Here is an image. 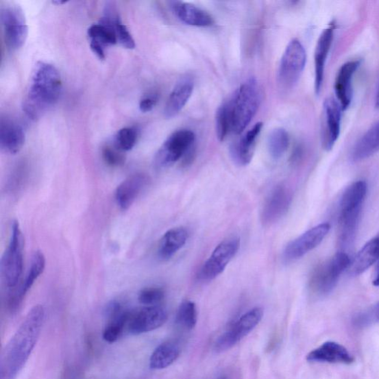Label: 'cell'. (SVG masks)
I'll list each match as a JSON object with an SVG mask.
<instances>
[{
  "label": "cell",
  "instance_id": "1",
  "mask_svg": "<svg viewBox=\"0 0 379 379\" xmlns=\"http://www.w3.org/2000/svg\"><path fill=\"white\" fill-rule=\"evenodd\" d=\"M41 304L35 305L3 350L0 363L1 379H16L38 343L45 321Z\"/></svg>",
  "mask_w": 379,
  "mask_h": 379
},
{
  "label": "cell",
  "instance_id": "2",
  "mask_svg": "<svg viewBox=\"0 0 379 379\" xmlns=\"http://www.w3.org/2000/svg\"><path fill=\"white\" fill-rule=\"evenodd\" d=\"M62 88L60 73L53 64L45 62L36 63L23 101L24 113L31 119H40L56 105Z\"/></svg>",
  "mask_w": 379,
  "mask_h": 379
},
{
  "label": "cell",
  "instance_id": "3",
  "mask_svg": "<svg viewBox=\"0 0 379 379\" xmlns=\"http://www.w3.org/2000/svg\"><path fill=\"white\" fill-rule=\"evenodd\" d=\"M261 101L260 86L255 79H249L235 91L227 101L231 133L241 134L255 117Z\"/></svg>",
  "mask_w": 379,
  "mask_h": 379
},
{
  "label": "cell",
  "instance_id": "4",
  "mask_svg": "<svg viewBox=\"0 0 379 379\" xmlns=\"http://www.w3.org/2000/svg\"><path fill=\"white\" fill-rule=\"evenodd\" d=\"M367 186L358 181L349 186L340 201L339 216V243L346 246L353 241L359 223L360 212L367 196Z\"/></svg>",
  "mask_w": 379,
  "mask_h": 379
},
{
  "label": "cell",
  "instance_id": "5",
  "mask_svg": "<svg viewBox=\"0 0 379 379\" xmlns=\"http://www.w3.org/2000/svg\"><path fill=\"white\" fill-rule=\"evenodd\" d=\"M24 245V236L20 225L14 221L10 241L1 260L2 278L8 289H14L22 276Z\"/></svg>",
  "mask_w": 379,
  "mask_h": 379
},
{
  "label": "cell",
  "instance_id": "6",
  "mask_svg": "<svg viewBox=\"0 0 379 379\" xmlns=\"http://www.w3.org/2000/svg\"><path fill=\"white\" fill-rule=\"evenodd\" d=\"M196 136L188 129H181L171 134L157 151L154 164L157 169L171 167L193 151Z\"/></svg>",
  "mask_w": 379,
  "mask_h": 379
},
{
  "label": "cell",
  "instance_id": "7",
  "mask_svg": "<svg viewBox=\"0 0 379 379\" xmlns=\"http://www.w3.org/2000/svg\"><path fill=\"white\" fill-rule=\"evenodd\" d=\"M307 54L303 45L297 39L292 40L282 55L278 83L283 90L293 88L299 80L306 64Z\"/></svg>",
  "mask_w": 379,
  "mask_h": 379
},
{
  "label": "cell",
  "instance_id": "8",
  "mask_svg": "<svg viewBox=\"0 0 379 379\" xmlns=\"http://www.w3.org/2000/svg\"><path fill=\"white\" fill-rule=\"evenodd\" d=\"M350 265L349 256L345 253L339 252L319 265L311 276V291L320 295L330 293L334 289L341 275Z\"/></svg>",
  "mask_w": 379,
  "mask_h": 379
},
{
  "label": "cell",
  "instance_id": "9",
  "mask_svg": "<svg viewBox=\"0 0 379 379\" xmlns=\"http://www.w3.org/2000/svg\"><path fill=\"white\" fill-rule=\"evenodd\" d=\"M0 20L8 49L13 51L21 49L29 34L23 9L15 4H6L0 9Z\"/></svg>",
  "mask_w": 379,
  "mask_h": 379
},
{
  "label": "cell",
  "instance_id": "10",
  "mask_svg": "<svg viewBox=\"0 0 379 379\" xmlns=\"http://www.w3.org/2000/svg\"><path fill=\"white\" fill-rule=\"evenodd\" d=\"M239 247L240 239L237 237L228 238L219 243L200 268L198 273L199 280L202 282H210L217 278L232 261Z\"/></svg>",
  "mask_w": 379,
  "mask_h": 379
},
{
  "label": "cell",
  "instance_id": "11",
  "mask_svg": "<svg viewBox=\"0 0 379 379\" xmlns=\"http://www.w3.org/2000/svg\"><path fill=\"white\" fill-rule=\"evenodd\" d=\"M263 315L261 308H254L245 313L217 339L215 344L217 352H224L235 346L258 325Z\"/></svg>",
  "mask_w": 379,
  "mask_h": 379
},
{
  "label": "cell",
  "instance_id": "12",
  "mask_svg": "<svg viewBox=\"0 0 379 379\" xmlns=\"http://www.w3.org/2000/svg\"><path fill=\"white\" fill-rule=\"evenodd\" d=\"M330 229V224L322 223L293 240L284 249V260L286 262L297 261L313 251L321 243Z\"/></svg>",
  "mask_w": 379,
  "mask_h": 379
},
{
  "label": "cell",
  "instance_id": "13",
  "mask_svg": "<svg viewBox=\"0 0 379 379\" xmlns=\"http://www.w3.org/2000/svg\"><path fill=\"white\" fill-rule=\"evenodd\" d=\"M293 201V193L284 184L276 186L267 198L261 214L264 225L269 226L280 221L288 212Z\"/></svg>",
  "mask_w": 379,
  "mask_h": 379
},
{
  "label": "cell",
  "instance_id": "14",
  "mask_svg": "<svg viewBox=\"0 0 379 379\" xmlns=\"http://www.w3.org/2000/svg\"><path fill=\"white\" fill-rule=\"evenodd\" d=\"M167 319L168 313L162 307L147 306L132 313L127 329L133 335H140L160 328Z\"/></svg>",
  "mask_w": 379,
  "mask_h": 379
},
{
  "label": "cell",
  "instance_id": "15",
  "mask_svg": "<svg viewBox=\"0 0 379 379\" xmlns=\"http://www.w3.org/2000/svg\"><path fill=\"white\" fill-rule=\"evenodd\" d=\"M342 109L334 98H328L323 106L321 142L323 149L330 151L336 144L341 131Z\"/></svg>",
  "mask_w": 379,
  "mask_h": 379
},
{
  "label": "cell",
  "instance_id": "16",
  "mask_svg": "<svg viewBox=\"0 0 379 379\" xmlns=\"http://www.w3.org/2000/svg\"><path fill=\"white\" fill-rule=\"evenodd\" d=\"M310 363L350 365L354 358L344 347L334 341H327L307 356Z\"/></svg>",
  "mask_w": 379,
  "mask_h": 379
},
{
  "label": "cell",
  "instance_id": "17",
  "mask_svg": "<svg viewBox=\"0 0 379 379\" xmlns=\"http://www.w3.org/2000/svg\"><path fill=\"white\" fill-rule=\"evenodd\" d=\"M147 175L138 173L130 175L117 188L115 199L122 210H127L136 201L138 195L149 184Z\"/></svg>",
  "mask_w": 379,
  "mask_h": 379
},
{
  "label": "cell",
  "instance_id": "18",
  "mask_svg": "<svg viewBox=\"0 0 379 379\" xmlns=\"http://www.w3.org/2000/svg\"><path fill=\"white\" fill-rule=\"evenodd\" d=\"M25 141L23 127L12 119L2 118L0 122V147L2 151L16 154L23 149Z\"/></svg>",
  "mask_w": 379,
  "mask_h": 379
},
{
  "label": "cell",
  "instance_id": "19",
  "mask_svg": "<svg viewBox=\"0 0 379 379\" xmlns=\"http://www.w3.org/2000/svg\"><path fill=\"white\" fill-rule=\"evenodd\" d=\"M360 66V61L346 62L338 71L335 81V93L342 110H347L353 97L352 80L354 73Z\"/></svg>",
  "mask_w": 379,
  "mask_h": 379
},
{
  "label": "cell",
  "instance_id": "20",
  "mask_svg": "<svg viewBox=\"0 0 379 379\" xmlns=\"http://www.w3.org/2000/svg\"><path fill=\"white\" fill-rule=\"evenodd\" d=\"M173 14L183 23L196 27H210L214 18L203 9L191 3L180 1L169 3Z\"/></svg>",
  "mask_w": 379,
  "mask_h": 379
},
{
  "label": "cell",
  "instance_id": "21",
  "mask_svg": "<svg viewBox=\"0 0 379 379\" xmlns=\"http://www.w3.org/2000/svg\"><path fill=\"white\" fill-rule=\"evenodd\" d=\"M263 127L262 123H257L231 149V155L239 166H247L253 160L256 141Z\"/></svg>",
  "mask_w": 379,
  "mask_h": 379
},
{
  "label": "cell",
  "instance_id": "22",
  "mask_svg": "<svg viewBox=\"0 0 379 379\" xmlns=\"http://www.w3.org/2000/svg\"><path fill=\"white\" fill-rule=\"evenodd\" d=\"M193 88V82L190 78H184L177 83L165 104L164 109L165 118L171 119L181 112L188 103Z\"/></svg>",
  "mask_w": 379,
  "mask_h": 379
},
{
  "label": "cell",
  "instance_id": "23",
  "mask_svg": "<svg viewBox=\"0 0 379 379\" xmlns=\"http://www.w3.org/2000/svg\"><path fill=\"white\" fill-rule=\"evenodd\" d=\"M189 234L186 228L170 229L160 239L157 254L162 261L171 260L187 243Z\"/></svg>",
  "mask_w": 379,
  "mask_h": 379
},
{
  "label": "cell",
  "instance_id": "24",
  "mask_svg": "<svg viewBox=\"0 0 379 379\" xmlns=\"http://www.w3.org/2000/svg\"><path fill=\"white\" fill-rule=\"evenodd\" d=\"M334 40V29L323 30L318 40L315 53H314V61H315V91L318 95L320 94L325 68L331 45Z\"/></svg>",
  "mask_w": 379,
  "mask_h": 379
},
{
  "label": "cell",
  "instance_id": "25",
  "mask_svg": "<svg viewBox=\"0 0 379 379\" xmlns=\"http://www.w3.org/2000/svg\"><path fill=\"white\" fill-rule=\"evenodd\" d=\"M379 260V236L368 242L356 254L350 265V273L358 276L369 269Z\"/></svg>",
  "mask_w": 379,
  "mask_h": 379
},
{
  "label": "cell",
  "instance_id": "26",
  "mask_svg": "<svg viewBox=\"0 0 379 379\" xmlns=\"http://www.w3.org/2000/svg\"><path fill=\"white\" fill-rule=\"evenodd\" d=\"M379 151V121L359 138L352 151L355 162L369 158Z\"/></svg>",
  "mask_w": 379,
  "mask_h": 379
},
{
  "label": "cell",
  "instance_id": "27",
  "mask_svg": "<svg viewBox=\"0 0 379 379\" xmlns=\"http://www.w3.org/2000/svg\"><path fill=\"white\" fill-rule=\"evenodd\" d=\"M45 267V257L42 252L36 251L34 253L29 271L25 279L19 290L14 291L16 299L21 302H23L25 295L32 288L35 282L42 274Z\"/></svg>",
  "mask_w": 379,
  "mask_h": 379
},
{
  "label": "cell",
  "instance_id": "28",
  "mask_svg": "<svg viewBox=\"0 0 379 379\" xmlns=\"http://www.w3.org/2000/svg\"><path fill=\"white\" fill-rule=\"evenodd\" d=\"M115 21L110 23L101 20L99 23L92 25L88 30L90 45L100 46L105 50L108 46L116 45L117 40L114 29Z\"/></svg>",
  "mask_w": 379,
  "mask_h": 379
},
{
  "label": "cell",
  "instance_id": "29",
  "mask_svg": "<svg viewBox=\"0 0 379 379\" xmlns=\"http://www.w3.org/2000/svg\"><path fill=\"white\" fill-rule=\"evenodd\" d=\"M180 355V347L172 341H167L157 347L150 358L153 369H162L171 366Z\"/></svg>",
  "mask_w": 379,
  "mask_h": 379
},
{
  "label": "cell",
  "instance_id": "30",
  "mask_svg": "<svg viewBox=\"0 0 379 379\" xmlns=\"http://www.w3.org/2000/svg\"><path fill=\"white\" fill-rule=\"evenodd\" d=\"M290 136L285 129L276 128L268 136L267 149L274 160H279L289 149Z\"/></svg>",
  "mask_w": 379,
  "mask_h": 379
},
{
  "label": "cell",
  "instance_id": "31",
  "mask_svg": "<svg viewBox=\"0 0 379 379\" xmlns=\"http://www.w3.org/2000/svg\"><path fill=\"white\" fill-rule=\"evenodd\" d=\"M131 312L124 310L116 317L110 319L108 325L103 332V339L108 343H114L121 337L125 328L127 327Z\"/></svg>",
  "mask_w": 379,
  "mask_h": 379
},
{
  "label": "cell",
  "instance_id": "32",
  "mask_svg": "<svg viewBox=\"0 0 379 379\" xmlns=\"http://www.w3.org/2000/svg\"><path fill=\"white\" fill-rule=\"evenodd\" d=\"M175 322L183 329L191 330L197 326V310L195 303L190 300L183 301L178 308Z\"/></svg>",
  "mask_w": 379,
  "mask_h": 379
},
{
  "label": "cell",
  "instance_id": "33",
  "mask_svg": "<svg viewBox=\"0 0 379 379\" xmlns=\"http://www.w3.org/2000/svg\"><path fill=\"white\" fill-rule=\"evenodd\" d=\"M231 132L228 103L221 104L216 114V134L219 141L223 142Z\"/></svg>",
  "mask_w": 379,
  "mask_h": 379
},
{
  "label": "cell",
  "instance_id": "34",
  "mask_svg": "<svg viewBox=\"0 0 379 379\" xmlns=\"http://www.w3.org/2000/svg\"><path fill=\"white\" fill-rule=\"evenodd\" d=\"M138 138V132L135 128L126 127L117 132L114 143L119 150L123 152L131 151L134 149Z\"/></svg>",
  "mask_w": 379,
  "mask_h": 379
},
{
  "label": "cell",
  "instance_id": "35",
  "mask_svg": "<svg viewBox=\"0 0 379 379\" xmlns=\"http://www.w3.org/2000/svg\"><path fill=\"white\" fill-rule=\"evenodd\" d=\"M165 293L160 288H146L138 293V299L146 306L158 305L164 299Z\"/></svg>",
  "mask_w": 379,
  "mask_h": 379
},
{
  "label": "cell",
  "instance_id": "36",
  "mask_svg": "<svg viewBox=\"0 0 379 379\" xmlns=\"http://www.w3.org/2000/svg\"><path fill=\"white\" fill-rule=\"evenodd\" d=\"M123 151L114 145H106L101 149V156L105 162L110 167H118L125 162Z\"/></svg>",
  "mask_w": 379,
  "mask_h": 379
},
{
  "label": "cell",
  "instance_id": "37",
  "mask_svg": "<svg viewBox=\"0 0 379 379\" xmlns=\"http://www.w3.org/2000/svg\"><path fill=\"white\" fill-rule=\"evenodd\" d=\"M114 29L117 43H119L127 49H134L136 47L135 41L130 32L122 22L121 17H119L114 23Z\"/></svg>",
  "mask_w": 379,
  "mask_h": 379
},
{
  "label": "cell",
  "instance_id": "38",
  "mask_svg": "<svg viewBox=\"0 0 379 379\" xmlns=\"http://www.w3.org/2000/svg\"><path fill=\"white\" fill-rule=\"evenodd\" d=\"M375 321H379V302L372 308L360 314L356 320L359 326L368 325Z\"/></svg>",
  "mask_w": 379,
  "mask_h": 379
},
{
  "label": "cell",
  "instance_id": "39",
  "mask_svg": "<svg viewBox=\"0 0 379 379\" xmlns=\"http://www.w3.org/2000/svg\"><path fill=\"white\" fill-rule=\"evenodd\" d=\"M159 95L154 93L144 97L140 101V109L142 112L147 113L151 112L157 103H158Z\"/></svg>",
  "mask_w": 379,
  "mask_h": 379
},
{
  "label": "cell",
  "instance_id": "40",
  "mask_svg": "<svg viewBox=\"0 0 379 379\" xmlns=\"http://www.w3.org/2000/svg\"><path fill=\"white\" fill-rule=\"evenodd\" d=\"M376 106L377 108H379V89L376 95Z\"/></svg>",
  "mask_w": 379,
  "mask_h": 379
},
{
  "label": "cell",
  "instance_id": "41",
  "mask_svg": "<svg viewBox=\"0 0 379 379\" xmlns=\"http://www.w3.org/2000/svg\"><path fill=\"white\" fill-rule=\"evenodd\" d=\"M373 284L374 286H379V274L376 276V278L374 280Z\"/></svg>",
  "mask_w": 379,
  "mask_h": 379
},
{
  "label": "cell",
  "instance_id": "42",
  "mask_svg": "<svg viewBox=\"0 0 379 379\" xmlns=\"http://www.w3.org/2000/svg\"><path fill=\"white\" fill-rule=\"evenodd\" d=\"M53 3L58 4V5H62V4H64V3H66V1H53Z\"/></svg>",
  "mask_w": 379,
  "mask_h": 379
},
{
  "label": "cell",
  "instance_id": "43",
  "mask_svg": "<svg viewBox=\"0 0 379 379\" xmlns=\"http://www.w3.org/2000/svg\"><path fill=\"white\" fill-rule=\"evenodd\" d=\"M219 379H226L225 378H219Z\"/></svg>",
  "mask_w": 379,
  "mask_h": 379
}]
</instances>
